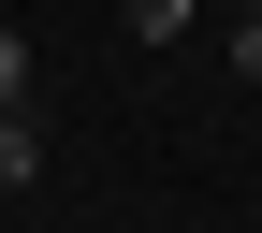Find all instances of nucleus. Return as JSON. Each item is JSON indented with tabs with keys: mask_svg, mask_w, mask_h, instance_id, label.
<instances>
[{
	"mask_svg": "<svg viewBox=\"0 0 262 233\" xmlns=\"http://www.w3.org/2000/svg\"><path fill=\"white\" fill-rule=\"evenodd\" d=\"M248 15H262V0H248Z\"/></svg>",
	"mask_w": 262,
	"mask_h": 233,
	"instance_id": "nucleus-5",
	"label": "nucleus"
},
{
	"mask_svg": "<svg viewBox=\"0 0 262 233\" xmlns=\"http://www.w3.org/2000/svg\"><path fill=\"white\" fill-rule=\"evenodd\" d=\"M117 15H131V44H175V29H189V0H117Z\"/></svg>",
	"mask_w": 262,
	"mask_h": 233,
	"instance_id": "nucleus-3",
	"label": "nucleus"
},
{
	"mask_svg": "<svg viewBox=\"0 0 262 233\" xmlns=\"http://www.w3.org/2000/svg\"><path fill=\"white\" fill-rule=\"evenodd\" d=\"M0 117H29V29L0 15Z\"/></svg>",
	"mask_w": 262,
	"mask_h": 233,
	"instance_id": "nucleus-2",
	"label": "nucleus"
},
{
	"mask_svg": "<svg viewBox=\"0 0 262 233\" xmlns=\"http://www.w3.org/2000/svg\"><path fill=\"white\" fill-rule=\"evenodd\" d=\"M233 88H262V15H248V29H233Z\"/></svg>",
	"mask_w": 262,
	"mask_h": 233,
	"instance_id": "nucleus-4",
	"label": "nucleus"
},
{
	"mask_svg": "<svg viewBox=\"0 0 262 233\" xmlns=\"http://www.w3.org/2000/svg\"><path fill=\"white\" fill-rule=\"evenodd\" d=\"M29 175H44V131H29V117H0V189H29Z\"/></svg>",
	"mask_w": 262,
	"mask_h": 233,
	"instance_id": "nucleus-1",
	"label": "nucleus"
}]
</instances>
